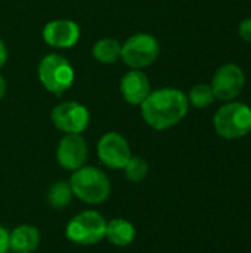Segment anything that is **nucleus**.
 I'll return each instance as SVG.
<instances>
[{
    "mask_svg": "<svg viewBox=\"0 0 251 253\" xmlns=\"http://www.w3.org/2000/svg\"><path fill=\"white\" fill-rule=\"evenodd\" d=\"M37 74L43 87L58 96L72 86L75 77L70 61L59 53L44 55L38 62Z\"/></svg>",
    "mask_w": 251,
    "mask_h": 253,
    "instance_id": "obj_4",
    "label": "nucleus"
},
{
    "mask_svg": "<svg viewBox=\"0 0 251 253\" xmlns=\"http://www.w3.org/2000/svg\"><path fill=\"white\" fill-rule=\"evenodd\" d=\"M135 227L126 219H112L107 224L105 237L114 246H127L135 239Z\"/></svg>",
    "mask_w": 251,
    "mask_h": 253,
    "instance_id": "obj_14",
    "label": "nucleus"
},
{
    "mask_svg": "<svg viewBox=\"0 0 251 253\" xmlns=\"http://www.w3.org/2000/svg\"><path fill=\"white\" fill-rule=\"evenodd\" d=\"M72 190L67 182H55L47 193V203L55 209H64L70 205Z\"/></svg>",
    "mask_w": 251,
    "mask_h": 253,
    "instance_id": "obj_17",
    "label": "nucleus"
},
{
    "mask_svg": "<svg viewBox=\"0 0 251 253\" xmlns=\"http://www.w3.org/2000/svg\"><path fill=\"white\" fill-rule=\"evenodd\" d=\"M213 126L216 133L225 139L243 138L251 130V108L243 102L228 101L216 111Z\"/></svg>",
    "mask_w": 251,
    "mask_h": 253,
    "instance_id": "obj_3",
    "label": "nucleus"
},
{
    "mask_svg": "<svg viewBox=\"0 0 251 253\" xmlns=\"http://www.w3.org/2000/svg\"><path fill=\"white\" fill-rule=\"evenodd\" d=\"M250 108H251V105H250Z\"/></svg>",
    "mask_w": 251,
    "mask_h": 253,
    "instance_id": "obj_23",
    "label": "nucleus"
},
{
    "mask_svg": "<svg viewBox=\"0 0 251 253\" xmlns=\"http://www.w3.org/2000/svg\"><path fill=\"white\" fill-rule=\"evenodd\" d=\"M4 93H6V80H4V77L0 74V99L4 96Z\"/></svg>",
    "mask_w": 251,
    "mask_h": 253,
    "instance_id": "obj_22",
    "label": "nucleus"
},
{
    "mask_svg": "<svg viewBox=\"0 0 251 253\" xmlns=\"http://www.w3.org/2000/svg\"><path fill=\"white\" fill-rule=\"evenodd\" d=\"M40 233L31 225H21L9 234V249L15 253H31L38 248Z\"/></svg>",
    "mask_w": 251,
    "mask_h": 253,
    "instance_id": "obj_13",
    "label": "nucleus"
},
{
    "mask_svg": "<svg viewBox=\"0 0 251 253\" xmlns=\"http://www.w3.org/2000/svg\"><path fill=\"white\" fill-rule=\"evenodd\" d=\"M124 170L129 181L139 182L148 175V163L141 157H130V160L124 166Z\"/></svg>",
    "mask_w": 251,
    "mask_h": 253,
    "instance_id": "obj_18",
    "label": "nucleus"
},
{
    "mask_svg": "<svg viewBox=\"0 0 251 253\" xmlns=\"http://www.w3.org/2000/svg\"><path fill=\"white\" fill-rule=\"evenodd\" d=\"M70 187L80 200L90 205L105 202L111 190L108 176L93 166H81L77 169L70 179Z\"/></svg>",
    "mask_w": 251,
    "mask_h": 253,
    "instance_id": "obj_2",
    "label": "nucleus"
},
{
    "mask_svg": "<svg viewBox=\"0 0 251 253\" xmlns=\"http://www.w3.org/2000/svg\"><path fill=\"white\" fill-rule=\"evenodd\" d=\"M120 92L127 104L141 105L151 93V83L148 76L141 70L127 71L120 80Z\"/></svg>",
    "mask_w": 251,
    "mask_h": 253,
    "instance_id": "obj_12",
    "label": "nucleus"
},
{
    "mask_svg": "<svg viewBox=\"0 0 251 253\" xmlns=\"http://www.w3.org/2000/svg\"><path fill=\"white\" fill-rule=\"evenodd\" d=\"M50 119L56 129L65 133L80 135L89 126L90 113L83 104L75 102V101H67V102L58 104L52 110Z\"/></svg>",
    "mask_w": 251,
    "mask_h": 253,
    "instance_id": "obj_7",
    "label": "nucleus"
},
{
    "mask_svg": "<svg viewBox=\"0 0 251 253\" xmlns=\"http://www.w3.org/2000/svg\"><path fill=\"white\" fill-rule=\"evenodd\" d=\"M186 98L192 107L200 108V110L210 107L216 99L212 86L207 83H197L195 86H192L189 93L186 95Z\"/></svg>",
    "mask_w": 251,
    "mask_h": 253,
    "instance_id": "obj_16",
    "label": "nucleus"
},
{
    "mask_svg": "<svg viewBox=\"0 0 251 253\" xmlns=\"http://www.w3.org/2000/svg\"><path fill=\"white\" fill-rule=\"evenodd\" d=\"M56 160L64 169H80L87 160V144L84 138L77 133H67L58 144Z\"/></svg>",
    "mask_w": 251,
    "mask_h": 253,
    "instance_id": "obj_11",
    "label": "nucleus"
},
{
    "mask_svg": "<svg viewBox=\"0 0 251 253\" xmlns=\"http://www.w3.org/2000/svg\"><path fill=\"white\" fill-rule=\"evenodd\" d=\"M189 102L185 92L175 87L151 90L141 104L142 119L155 130H166L180 123L188 114Z\"/></svg>",
    "mask_w": 251,
    "mask_h": 253,
    "instance_id": "obj_1",
    "label": "nucleus"
},
{
    "mask_svg": "<svg viewBox=\"0 0 251 253\" xmlns=\"http://www.w3.org/2000/svg\"><path fill=\"white\" fill-rule=\"evenodd\" d=\"M92 55L101 64H114L120 59L121 44L115 39H101L93 44Z\"/></svg>",
    "mask_w": 251,
    "mask_h": 253,
    "instance_id": "obj_15",
    "label": "nucleus"
},
{
    "mask_svg": "<svg viewBox=\"0 0 251 253\" xmlns=\"http://www.w3.org/2000/svg\"><path fill=\"white\" fill-rule=\"evenodd\" d=\"M210 86L216 99L234 101L246 86V74L240 65L225 64L216 70Z\"/></svg>",
    "mask_w": 251,
    "mask_h": 253,
    "instance_id": "obj_8",
    "label": "nucleus"
},
{
    "mask_svg": "<svg viewBox=\"0 0 251 253\" xmlns=\"http://www.w3.org/2000/svg\"><path fill=\"white\" fill-rule=\"evenodd\" d=\"M250 132H251V130H250Z\"/></svg>",
    "mask_w": 251,
    "mask_h": 253,
    "instance_id": "obj_24",
    "label": "nucleus"
},
{
    "mask_svg": "<svg viewBox=\"0 0 251 253\" xmlns=\"http://www.w3.org/2000/svg\"><path fill=\"white\" fill-rule=\"evenodd\" d=\"M6 61H7V49L4 42L0 39V68L6 64Z\"/></svg>",
    "mask_w": 251,
    "mask_h": 253,
    "instance_id": "obj_21",
    "label": "nucleus"
},
{
    "mask_svg": "<svg viewBox=\"0 0 251 253\" xmlns=\"http://www.w3.org/2000/svg\"><path fill=\"white\" fill-rule=\"evenodd\" d=\"M81 30L77 22L71 19H53L49 21L41 31L46 44L58 49L74 47L80 40Z\"/></svg>",
    "mask_w": 251,
    "mask_h": 253,
    "instance_id": "obj_10",
    "label": "nucleus"
},
{
    "mask_svg": "<svg viewBox=\"0 0 251 253\" xmlns=\"http://www.w3.org/2000/svg\"><path fill=\"white\" fill-rule=\"evenodd\" d=\"M9 251V233L6 228L0 227V253H7Z\"/></svg>",
    "mask_w": 251,
    "mask_h": 253,
    "instance_id": "obj_20",
    "label": "nucleus"
},
{
    "mask_svg": "<svg viewBox=\"0 0 251 253\" xmlns=\"http://www.w3.org/2000/svg\"><path fill=\"white\" fill-rule=\"evenodd\" d=\"M160 55V43L149 33H136L121 44L120 58L132 70L145 68L157 61Z\"/></svg>",
    "mask_w": 251,
    "mask_h": 253,
    "instance_id": "obj_5",
    "label": "nucleus"
},
{
    "mask_svg": "<svg viewBox=\"0 0 251 253\" xmlns=\"http://www.w3.org/2000/svg\"><path fill=\"white\" fill-rule=\"evenodd\" d=\"M107 221L95 211H84L74 216L67 225V239L75 245L90 246L105 237Z\"/></svg>",
    "mask_w": 251,
    "mask_h": 253,
    "instance_id": "obj_6",
    "label": "nucleus"
},
{
    "mask_svg": "<svg viewBox=\"0 0 251 253\" xmlns=\"http://www.w3.org/2000/svg\"><path fill=\"white\" fill-rule=\"evenodd\" d=\"M98 156L105 166L111 169H124L132 157V151L127 139L123 135L117 132H108L102 135L98 142Z\"/></svg>",
    "mask_w": 251,
    "mask_h": 253,
    "instance_id": "obj_9",
    "label": "nucleus"
},
{
    "mask_svg": "<svg viewBox=\"0 0 251 253\" xmlns=\"http://www.w3.org/2000/svg\"><path fill=\"white\" fill-rule=\"evenodd\" d=\"M238 34L243 40L251 43V18L241 21V24L238 27Z\"/></svg>",
    "mask_w": 251,
    "mask_h": 253,
    "instance_id": "obj_19",
    "label": "nucleus"
}]
</instances>
